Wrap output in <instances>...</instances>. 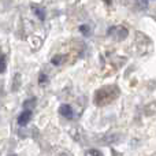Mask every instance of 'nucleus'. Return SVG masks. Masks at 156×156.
Instances as JSON below:
<instances>
[{
    "instance_id": "obj_1",
    "label": "nucleus",
    "mask_w": 156,
    "mask_h": 156,
    "mask_svg": "<svg viewBox=\"0 0 156 156\" xmlns=\"http://www.w3.org/2000/svg\"><path fill=\"white\" fill-rule=\"evenodd\" d=\"M119 93H121V90L116 85H107L104 88H100L99 90H96L93 101L97 107H104V105L111 104L114 100L118 99Z\"/></svg>"
},
{
    "instance_id": "obj_2",
    "label": "nucleus",
    "mask_w": 156,
    "mask_h": 156,
    "mask_svg": "<svg viewBox=\"0 0 156 156\" xmlns=\"http://www.w3.org/2000/svg\"><path fill=\"white\" fill-rule=\"evenodd\" d=\"M108 34H110L111 37H114L115 40H123L127 36V29L123 26H114L110 29Z\"/></svg>"
},
{
    "instance_id": "obj_3",
    "label": "nucleus",
    "mask_w": 156,
    "mask_h": 156,
    "mask_svg": "<svg viewBox=\"0 0 156 156\" xmlns=\"http://www.w3.org/2000/svg\"><path fill=\"white\" fill-rule=\"evenodd\" d=\"M30 118H32V111H29V110L23 111V112H22L21 115L18 116V125H21V126H25V125L29 123Z\"/></svg>"
},
{
    "instance_id": "obj_4",
    "label": "nucleus",
    "mask_w": 156,
    "mask_h": 156,
    "mask_svg": "<svg viewBox=\"0 0 156 156\" xmlns=\"http://www.w3.org/2000/svg\"><path fill=\"white\" fill-rule=\"evenodd\" d=\"M59 112L62 114L63 116H66V118H70V116L73 115V108H71L70 105H67V104H63V105H60Z\"/></svg>"
},
{
    "instance_id": "obj_5",
    "label": "nucleus",
    "mask_w": 156,
    "mask_h": 156,
    "mask_svg": "<svg viewBox=\"0 0 156 156\" xmlns=\"http://www.w3.org/2000/svg\"><path fill=\"white\" fill-rule=\"evenodd\" d=\"M85 156H103L101 152L97 151V149H89L85 152Z\"/></svg>"
},
{
    "instance_id": "obj_6",
    "label": "nucleus",
    "mask_w": 156,
    "mask_h": 156,
    "mask_svg": "<svg viewBox=\"0 0 156 156\" xmlns=\"http://www.w3.org/2000/svg\"><path fill=\"white\" fill-rule=\"evenodd\" d=\"M4 70H5V59H4V56L0 55V73H3Z\"/></svg>"
}]
</instances>
